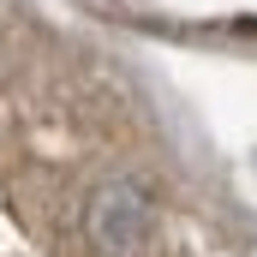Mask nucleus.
<instances>
[{"label": "nucleus", "mask_w": 257, "mask_h": 257, "mask_svg": "<svg viewBox=\"0 0 257 257\" xmlns=\"http://www.w3.org/2000/svg\"><path fill=\"white\" fill-rule=\"evenodd\" d=\"M156 233V197L144 180L132 174H114L102 186H90L84 197V239H90V257H138Z\"/></svg>", "instance_id": "f257e3e1"}]
</instances>
